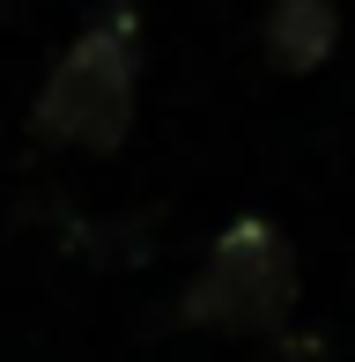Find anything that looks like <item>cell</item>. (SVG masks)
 <instances>
[{
	"mask_svg": "<svg viewBox=\"0 0 355 362\" xmlns=\"http://www.w3.org/2000/svg\"><path fill=\"white\" fill-rule=\"evenodd\" d=\"M134 104H141V30H134V8H104L52 59L37 111H30V134L45 148L111 156L134 134Z\"/></svg>",
	"mask_w": 355,
	"mask_h": 362,
	"instance_id": "1",
	"label": "cell"
},
{
	"mask_svg": "<svg viewBox=\"0 0 355 362\" xmlns=\"http://www.w3.org/2000/svg\"><path fill=\"white\" fill-rule=\"evenodd\" d=\"M267 340H274L267 362H326V340H318V333H289V325H281V333H267Z\"/></svg>",
	"mask_w": 355,
	"mask_h": 362,
	"instance_id": "4",
	"label": "cell"
},
{
	"mask_svg": "<svg viewBox=\"0 0 355 362\" xmlns=\"http://www.w3.org/2000/svg\"><path fill=\"white\" fill-rule=\"evenodd\" d=\"M178 310H185V325L230 333V340L281 333L289 310H296V252H289V237L274 222H260V215H237L215 237V252L192 274V288H185Z\"/></svg>",
	"mask_w": 355,
	"mask_h": 362,
	"instance_id": "2",
	"label": "cell"
},
{
	"mask_svg": "<svg viewBox=\"0 0 355 362\" xmlns=\"http://www.w3.org/2000/svg\"><path fill=\"white\" fill-rule=\"evenodd\" d=\"M341 45V8L333 0H267L260 15V52L281 74H318Z\"/></svg>",
	"mask_w": 355,
	"mask_h": 362,
	"instance_id": "3",
	"label": "cell"
}]
</instances>
